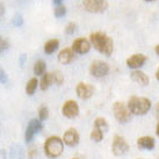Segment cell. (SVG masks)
<instances>
[{"label":"cell","mask_w":159,"mask_h":159,"mask_svg":"<svg viewBox=\"0 0 159 159\" xmlns=\"http://www.w3.org/2000/svg\"><path fill=\"white\" fill-rule=\"evenodd\" d=\"M7 49H9V43L8 41L4 39V37H1L0 36V53L5 52Z\"/></svg>","instance_id":"27"},{"label":"cell","mask_w":159,"mask_h":159,"mask_svg":"<svg viewBox=\"0 0 159 159\" xmlns=\"http://www.w3.org/2000/svg\"><path fill=\"white\" fill-rule=\"evenodd\" d=\"M79 139H80L79 134H78V131L73 128H70L69 130H66L65 134H64V136H63V142H64L67 146L78 145Z\"/></svg>","instance_id":"11"},{"label":"cell","mask_w":159,"mask_h":159,"mask_svg":"<svg viewBox=\"0 0 159 159\" xmlns=\"http://www.w3.org/2000/svg\"><path fill=\"white\" fill-rule=\"evenodd\" d=\"M128 108L131 114L145 115L151 108V101L143 97H133L129 99Z\"/></svg>","instance_id":"2"},{"label":"cell","mask_w":159,"mask_h":159,"mask_svg":"<svg viewBox=\"0 0 159 159\" xmlns=\"http://www.w3.org/2000/svg\"><path fill=\"white\" fill-rule=\"evenodd\" d=\"M34 155H35V150H34V148H31L30 152H29V157H30V158H33V157H34Z\"/></svg>","instance_id":"32"},{"label":"cell","mask_w":159,"mask_h":159,"mask_svg":"<svg viewBox=\"0 0 159 159\" xmlns=\"http://www.w3.org/2000/svg\"><path fill=\"white\" fill-rule=\"evenodd\" d=\"M7 81H8V77L6 75V72L4 71V69H0V83L7 84Z\"/></svg>","instance_id":"30"},{"label":"cell","mask_w":159,"mask_h":159,"mask_svg":"<svg viewBox=\"0 0 159 159\" xmlns=\"http://www.w3.org/2000/svg\"><path fill=\"white\" fill-rule=\"evenodd\" d=\"M156 78L159 80V67H158V70H157V72H156Z\"/></svg>","instance_id":"37"},{"label":"cell","mask_w":159,"mask_h":159,"mask_svg":"<svg viewBox=\"0 0 159 159\" xmlns=\"http://www.w3.org/2000/svg\"><path fill=\"white\" fill-rule=\"evenodd\" d=\"M75 92L77 95L83 99V100H87L93 95L94 93V87L92 85L86 84V83H78L77 87H75Z\"/></svg>","instance_id":"10"},{"label":"cell","mask_w":159,"mask_h":159,"mask_svg":"<svg viewBox=\"0 0 159 159\" xmlns=\"http://www.w3.org/2000/svg\"><path fill=\"white\" fill-rule=\"evenodd\" d=\"M84 8L89 13H102L108 8L107 0H83Z\"/></svg>","instance_id":"5"},{"label":"cell","mask_w":159,"mask_h":159,"mask_svg":"<svg viewBox=\"0 0 159 159\" xmlns=\"http://www.w3.org/2000/svg\"><path fill=\"white\" fill-rule=\"evenodd\" d=\"M94 127L100 129L103 133L108 130V123H107L106 119H103V117H98V119H95V121H94Z\"/></svg>","instance_id":"21"},{"label":"cell","mask_w":159,"mask_h":159,"mask_svg":"<svg viewBox=\"0 0 159 159\" xmlns=\"http://www.w3.org/2000/svg\"><path fill=\"white\" fill-rule=\"evenodd\" d=\"M156 111H157V117H158V120H159V103L157 105V108H156Z\"/></svg>","instance_id":"35"},{"label":"cell","mask_w":159,"mask_h":159,"mask_svg":"<svg viewBox=\"0 0 159 159\" xmlns=\"http://www.w3.org/2000/svg\"><path fill=\"white\" fill-rule=\"evenodd\" d=\"M14 26H21L22 25V16L21 15H15V18L13 20Z\"/></svg>","instance_id":"31"},{"label":"cell","mask_w":159,"mask_h":159,"mask_svg":"<svg viewBox=\"0 0 159 159\" xmlns=\"http://www.w3.org/2000/svg\"><path fill=\"white\" fill-rule=\"evenodd\" d=\"M72 159H79V158H72Z\"/></svg>","instance_id":"39"},{"label":"cell","mask_w":159,"mask_h":159,"mask_svg":"<svg viewBox=\"0 0 159 159\" xmlns=\"http://www.w3.org/2000/svg\"><path fill=\"white\" fill-rule=\"evenodd\" d=\"M75 28H77L75 23L70 22L66 26V28H65V33H66V34H69V35H72V34H73V33L75 31Z\"/></svg>","instance_id":"29"},{"label":"cell","mask_w":159,"mask_h":159,"mask_svg":"<svg viewBox=\"0 0 159 159\" xmlns=\"http://www.w3.org/2000/svg\"><path fill=\"white\" fill-rule=\"evenodd\" d=\"M64 150V142L58 136H51L44 143V152L49 158H57Z\"/></svg>","instance_id":"3"},{"label":"cell","mask_w":159,"mask_h":159,"mask_svg":"<svg viewBox=\"0 0 159 159\" xmlns=\"http://www.w3.org/2000/svg\"><path fill=\"white\" fill-rule=\"evenodd\" d=\"M155 51H156V53L159 56V44L158 45H156V48H155Z\"/></svg>","instance_id":"34"},{"label":"cell","mask_w":159,"mask_h":159,"mask_svg":"<svg viewBox=\"0 0 159 159\" xmlns=\"http://www.w3.org/2000/svg\"><path fill=\"white\" fill-rule=\"evenodd\" d=\"M52 77H53L55 84H57V85H61L63 83V80H64V75H63V73L61 71H53Z\"/></svg>","instance_id":"24"},{"label":"cell","mask_w":159,"mask_h":159,"mask_svg":"<svg viewBox=\"0 0 159 159\" xmlns=\"http://www.w3.org/2000/svg\"><path fill=\"white\" fill-rule=\"evenodd\" d=\"M113 111H114V115L116 120L121 122V123H125L128 122L130 117H131V113L129 111L128 106H125L123 102L116 101L113 105Z\"/></svg>","instance_id":"4"},{"label":"cell","mask_w":159,"mask_h":159,"mask_svg":"<svg viewBox=\"0 0 159 159\" xmlns=\"http://www.w3.org/2000/svg\"><path fill=\"white\" fill-rule=\"evenodd\" d=\"M91 139L94 142H101L102 139H103V131H101L100 129L98 128H93V130L91 131Z\"/></svg>","instance_id":"23"},{"label":"cell","mask_w":159,"mask_h":159,"mask_svg":"<svg viewBox=\"0 0 159 159\" xmlns=\"http://www.w3.org/2000/svg\"><path fill=\"white\" fill-rule=\"evenodd\" d=\"M58 47H59V41L56 40V39L47 41L44 44V52L48 53V55H51L57 50Z\"/></svg>","instance_id":"17"},{"label":"cell","mask_w":159,"mask_h":159,"mask_svg":"<svg viewBox=\"0 0 159 159\" xmlns=\"http://www.w3.org/2000/svg\"><path fill=\"white\" fill-rule=\"evenodd\" d=\"M37 85H39V81H37V78H31L26 85V93L28 95H33L35 93L36 89H37Z\"/></svg>","instance_id":"19"},{"label":"cell","mask_w":159,"mask_h":159,"mask_svg":"<svg viewBox=\"0 0 159 159\" xmlns=\"http://www.w3.org/2000/svg\"><path fill=\"white\" fill-rule=\"evenodd\" d=\"M9 159H23V151L22 148L19 145H15L11 150V158Z\"/></svg>","instance_id":"22"},{"label":"cell","mask_w":159,"mask_h":159,"mask_svg":"<svg viewBox=\"0 0 159 159\" xmlns=\"http://www.w3.org/2000/svg\"><path fill=\"white\" fill-rule=\"evenodd\" d=\"M144 1H153V0H144Z\"/></svg>","instance_id":"38"},{"label":"cell","mask_w":159,"mask_h":159,"mask_svg":"<svg viewBox=\"0 0 159 159\" xmlns=\"http://www.w3.org/2000/svg\"><path fill=\"white\" fill-rule=\"evenodd\" d=\"M156 133H157V135L159 137V120H158V123H157V128H156Z\"/></svg>","instance_id":"33"},{"label":"cell","mask_w":159,"mask_h":159,"mask_svg":"<svg viewBox=\"0 0 159 159\" xmlns=\"http://www.w3.org/2000/svg\"><path fill=\"white\" fill-rule=\"evenodd\" d=\"M72 50L75 53H79V55H84L87 53L91 50V42L89 40H86L84 37H80L75 40V42L72 43Z\"/></svg>","instance_id":"9"},{"label":"cell","mask_w":159,"mask_h":159,"mask_svg":"<svg viewBox=\"0 0 159 159\" xmlns=\"http://www.w3.org/2000/svg\"><path fill=\"white\" fill-rule=\"evenodd\" d=\"M130 146L124 139V137L116 135L113 139V144H111V150L115 156H123L129 151Z\"/></svg>","instance_id":"6"},{"label":"cell","mask_w":159,"mask_h":159,"mask_svg":"<svg viewBox=\"0 0 159 159\" xmlns=\"http://www.w3.org/2000/svg\"><path fill=\"white\" fill-rule=\"evenodd\" d=\"M36 134L31 130V129H29L28 127H27L26 129V134H25V138H26V142L27 143H30L31 141H33V138H34V136H35Z\"/></svg>","instance_id":"28"},{"label":"cell","mask_w":159,"mask_h":159,"mask_svg":"<svg viewBox=\"0 0 159 159\" xmlns=\"http://www.w3.org/2000/svg\"><path fill=\"white\" fill-rule=\"evenodd\" d=\"M146 62V56L143 53H135L127 59V65L130 69H139Z\"/></svg>","instance_id":"12"},{"label":"cell","mask_w":159,"mask_h":159,"mask_svg":"<svg viewBox=\"0 0 159 159\" xmlns=\"http://www.w3.org/2000/svg\"><path fill=\"white\" fill-rule=\"evenodd\" d=\"M91 44L97 49L99 52L103 53L105 56H111L114 51V42L109 36L102 33V31H95L92 33L89 36Z\"/></svg>","instance_id":"1"},{"label":"cell","mask_w":159,"mask_h":159,"mask_svg":"<svg viewBox=\"0 0 159 159\" xmlns=\"http://www.w3.org/2000/svg\"><path fill=\"white\" fill-rule=\"evenodd\" d=\"M131 79L137 83V84L142 85V86H146V85L149 84V77L144 73V72H142V71H138V70H135L131 72Z\"/></svg>","instance_id":"15"},{"label":"cell","mask_w":159,"mask_h":159,"mask_svg":"<svg viewBox=\"0 0 159 159\" xmlns=\"http://www.w3.org/2000/svg\"><path fill=\"white\" fill-rule=\"evenodd\" d=\"M28 128L31 129L35 134L40 133L41 130L43 129V124H42V121L40 119H31L29 121V124H28Z\"/></svg>","instance_id":"18"},{"label":"cell","mask_w":159,"mask_h":159,"mask_svg":"<svg viewBox=\"0 0 159 159\" xmlns=\"http://www.w3.org/2000/svg\"><path fill=\"white\" fill-rule=\"evenodd\" d=\"M62 114L67 119H75L79 115V106L75 100H67L62 107Z\"/></svg>","instance_id":"8"},{"label":"cell","mask_w":159,"mask_h":159,"mask_svg":"<svg viewBox=\"0 0 159 159\" xmlns=\"http://www.w3.org/2000/svg\"><path fill=\"white\" fill-rule=\"evenodd\" d=\"M89 72L95 78H102L109 73V65L102 61H94L89 66Z\"/></svg>","instance_id":"7"},{"label":"cell","mask_w":159,"mask_h":159,"mask_svg":"<svg viewBox=\"0 0 159 159\" xmlns=\"http://www.w3.org/2000/svg\"><path fill=\"white\" fill-rule=\"evenodd\" d=\"M39 84H40V87L42 91H47L51 85L55 84L53 77H52V72H47V73H44V75H42L41 81L39 83Z\"/></svg>","instance_id":"16"},{"label":"cell","mask_w":159,"mask_h":159,"mask_svg":"<svg viewBox=\"0 0 159 159\" xmlns=\"http://www.w3.org/2000/svg\"><path fill=\"white\" fill-rule=\"evenodd\" d=\"M55 4H57V5H61V2H62L63 0H52Z\"/></svg>","instance_id":"36"},{"label":"cell","mask_w":159,"mask_h":159,"mask_svg":"<svg viewBox=\"0 0 159 159\" xmlns=\"http://www.w3.org/2000/svg\"><path fill=\"white\" fill-rule=\"evenodd\" d=\"M49 116V111L47 107H41L40 111H39V119L41 120V121H44V120L48 119Z\"/></svg>","instance_id":"26"},{"label":"cell","mask_w":159,"mask_h":159,"mask_svg":"<svg viewBox=\"0 0 159 159\" xmlns=\"http://www.w3.org/2000/svg\"><path fill=\"white\" fill-rule=\"evenodd\" d=\"M45 70H47V65H45V63L43 61H37L34 64V75H44Z\"/></svg>","instance_id":"20"},{"label":"cell","mask_w":159,"mask_h":159,"mask_svg":"<svg viewBox=\"0 0 159 159\" xmlns=\"http://www.w3.org/2000/svg\"><path fill=\"white\" fill-rule=\"evenodd\" d=\"M137 145L139 146V149L143 150H153L156 145L155 139L150 136H143L137 139Z\"/></svg>","instance_id":"13"},{"label":"cell","mask_w":159,"mask_h":159,"mask_svg":"<svg viewBox=\"0 0 159 159\" xmlns=\"http://www.w3.org/2000/svg\"><path fill=\"white\" fill-rule=\"evenodd\" d=\"M73 58H75V52L70 48L63 49L62 51L58 53V61L62 64H69L73 61Z\"/></svg>","instance_id":"14"},{"label":"cell","mask_w":159,"mask_h":159,"mask_svg":"<svg viewBox=\"0 0 159 159\" xmlns=\"http://www.w3.org/2000/svg\"><path fill=\"white\" fill-rule=\"evenodd\" d=\"M53 14H55V16H56V18H63V16L66 14V8H65L64 6L58 5L57 7L55 8V12H53Z\"/></svg>","instance_id":"25"}]
</instances>
